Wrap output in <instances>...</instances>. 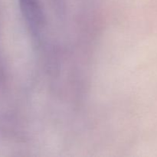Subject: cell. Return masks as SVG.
I'll use <instances>...</instances> for the list:
<instances>
[{"label":"cell","mask_w":157,"mask_h":157,"mask_svg":"<svg viewBox=\"0 0 157 157\" xmlns=\"http://www.w3.org/2000/svg\"><path fill=\"white\" fill-rule=\"evenodd\" d=\"M19 4L23 16L29 27L34 32H37L44 20L42 9L38 0H19Z\"/></svg>","instance_id":"6da1fadb"}]
</instances>
